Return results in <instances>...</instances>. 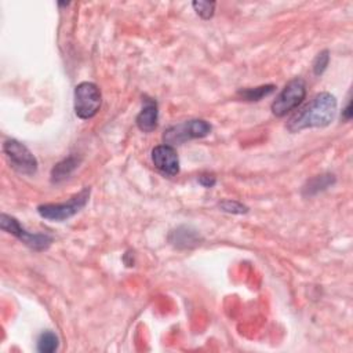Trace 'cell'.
Masks as SVG:
<instances>
[{
  "label": "cell",
  "instance_id": "2e32d148",
  "mask_svg": "<svg viewBox=\"0 0 353 353\" xmlns=\"http://www.w3.org/2000/svg\"><path fill=\"white\" fill-rule=\"evenodd\" d=\"M330 63V53L328 50H324L321 53H319L313 61V74L316 76H321L324 74V71L327 69Z\"/></svg>",
  "mask_w": 353,
  "mask_h": 353
},
{
  "label": "cell",
  "instance_id": "ac0fdd59",
  "mask_svg": "<svg viewBox=\"0 0 353 353\" xmlns=\"http://www.w3.org/2000/svg\"><path fill=\"white\" fill-rule=\"evenodd\" d=\"M199 184L204 188H213L215 184H217V178L214 174H208V173H204L199 177Z\"/></svg>",
  "mask_w": 353,
  "mask_h": 353
},
{
  "label": "cell",
  "instance_id": "3957f363",
  "mask_svg": "<svg viewBox=\"0 0 353 353\" xmlns=\"http://www.w3.org/2000/svg\"><path fill=\"white\" fill-rule=\"evenodd\" d=\"M211 130L213 127L208 122L203 119H192L169 127L163 134V141L170 147L181 145L189 140L204 138L211 133Z\"/></svg>",
  "mask_w": 353,
  "mask_h": 353
},
{
  "label": "cell",
  "instance_id": "7c38bea8",
  "mask_svg": "<svg viewBox=\"0 0 353 353\" xmlns=\"http://www.w3.org/2000/svg\"><path fill=\"white\" fill-rule=\"evenodd\" d=\"M335 184V175L334 174H321L310 181L306 182V185L302 188V195L303 196H313L317 195L319 192H323Z\"/></svg>",
  "mask_w": 353,
  "mask_h": 353
},
{
  "label": "cell",
  "instance_id": "d6986e66",
  "mask_svg": "<svg viewBox=\"0 0 353 353\" xmlns=\"http://www.w3.org/2000/svg\"><path fill=\"white\" fill-rule=\"evenodd\" d=\"M342 118H343V120H350V118H352V104H350V100L347 101V105H346V108L343 109V112H342Z\"/></svg>",
  "mask_w": 353,
  "mask_h": 353
},
{
  "label": "cell",
  "instance_id": "30bf717a",
  "mask_svg": "<svg viewBox=\"0 0 353 353\" xmlns=\"http://www.w3.org/2000/svg\"><path fill=\"white\" fill-rule=\"evenodd\" d=\"M169 240L175 248H180V250L193 248L203 242L200 233L196 229H192L191 226H185V225L174 229L170 233Z\"/></svg>",
  "mask_w": 353,
  "mask_h": 353
},
{
  "label": "cell",
  "instance_id": "7a4b0ae2",
  "mask_svg": "<svg viewBox=\"0 0 353 353\" xmlns=\"http://www.w3.org/2000/svg\"><path fill=\"white\" fill-rule=\"evenodd\" d=\"M92 189L89 186L83 188L79 193H76L74 197H71L67 203H50V204H42L38 207V213L42 218L54 221V222H63L74 215H76L89 202Z\"/></svg>",
  "mask_w": 353,
  "mask_h": 353
},
{
  "label": "cell",
  "instance_id": "4fadbf2b",
  "mask_svg": "<svg viewBox=\"0 0 353 353\" xmlns=\"http://www.w3.org/2000/svg\"><path fill=\"white\" fill-rule=\"evenodd\" d=\"M276 90V86L273 85H266V86H259L254 89H244L237 93L239 97H242L244 101H261L264 97L270 96Z\"/></svg>",
  "mask_w": 353,
  "mask_h": 353
},
{
  "label": "cell",
  "instance_id": "e0dca14e",
  "mask_svg": "<svg viewBox=\"0 0 353 353\" xmlns=\"http://www.w3.org/2000/svg\"><path fill=\"white\" fill-rule=\"evenodd\" d=\"M220 208L229 214H246L248 211L247 206L236 200H224L220 203Z\"/></svg>",
  "mask_w": 353,
  "mask_h": 353
},
{
  "label": "cell",
  "instance_id": "8fae6325",
  "mask_svg": "<svg viewBox=\"0 0 353 353\" xmlns=\"http://www.w3.org/2000/svg\"><path fill=\"white\" fill-rule=\"evenodd\" d=\"M79 164H81V159H78L76 156H69V158L61 160L52 170V182L58 184V182L67 180L79 167Z\"/></svg>",
  "mask_w": 353,
  "mask_h": 353
},
{
  "label": "cell",
  "instance_id": "6da1fadb",
  "mask_svg": "<svg viewBox=\"0 0 353 353\" xmlns=\"http://www.w3.org/2000/svg\"><path fill=\"white\" fill-rule=\"evenodd\" d=\"M336 114V100L330 93L317 94L308 105L298 111L287 123L290 133L328 126Z\"/></svg>",
  "mask_w": 353,
  "mask_h": 353
},
{
  "label": "cell",
  "instance_id": "5bb4252c",
  "mask_svg": "<svg viewBox=\"0 0 353 353\" xmlns=\"http://www.w3.org/2000/svg\"><path fill=\"white\" fill-rule=\"evenodd\" d=\"M60 341L53 331H45L38 339V350L42 353H53L58 349Z\"/></svg>",
  "mask_w": 353,
  "mask_h": 353
},
{
  "label": "cell",
  "instance_id": "9a60e30c",
  "mask_svg": "<svg viewBox=\"0 0 353 353\" xmlns=\"http://www.w3.org/2000/svg\"><path fill=\"white\" fill-rule=\"evenodd\" d=\"M197 16L203 20H210L215 12V2H193L192 3Z\"/></svg>",
  "mask_w": 353,
  "mask_h": 353
},
{
  "label": "cell",
  "instance_id": "5b68a950",
  "mask_svg": "<svg viewBox=\"0 0 353 353\" xmlns=\"http://www.w3.org/2000/svg\"><path fill=\"white\" fill-rule=\"evenodd\" d=\"M0 228L5 232L16 236L19 240H21L25 246L35 251H45L47 250L53 243V236L47 233H32L28 232L25 228L21 226V224L12 215L2 214L0 218Z\"/></svg>",
  "mask_w": 353,
  "mask_h": 353
},
{
  "label": "cell",
  "instance_id": "8992f818",
  "mask_svg": "<svg viewBox=\"0 0 353 353\" xmlns=\"http://www.w3.org/2000/svg\"><path fill=\"white\" fill-rule=\"evenodd\" d=\"M306 97V83L301 78L290 81L286 87L280 92L276 100L272 103V112L277 118L286 116L288 112L295 109Z\"/></svg>",
  "mask_w": 353,
  "mask_h": 353
},
{
  "label": "cell",
  "instance_id": "277c9868",
  "mask_svg": "<svg viewBox=\"0 0 353 353\" xmlns=\"http://www.w3.org/2000/svg\"><path fill=\"white\" fill-rule=\"evenodd\" d=\"M101 92L97 85L83 82L75 89V114L82 120L94 118L101 108Z\"/></svg>",
  "mask_w": 353,
  "mask_h": 353
},
{
  "label": "cell",
  "instance_id": "9c48e42d",
  "mask_svg": "<svg viewBox=\"0 0 353 353\" xmlns=\"http://www.w3.org/2000/svg\"><path fill=\"white\" fill-rule=\"evenodd\" d=\"M158 120H159L158 103L153 98L144 96L142 109L136 119L137 127L144 133H152L158 127Z\"/></svg>",
  "mask_w": 353,
  "mask_h": 353
},
{
  "label": "cell",
  "instance_id": "ba28073f",
  "mask_svg": "<svg viewBox=\"0 0 353 353\" xmlns=\"http://www.w3.org/2000/svg\"><path fill=\"white\" fill-rule=\"evenodd\" d=\"M152 162L155 167L166 175L174 177L180 173V159L174 147L159 145L152 149Z\"/></svg>",
  "mask_w": 353,
  "mask_h": 353
},
{
  "label": "cell",
  "instance_id": "52a82bcc",
  "mask_svg": "<svg viewBox=\"0 0 353 353\" xmlns=\"http://www.w3.org/2000/svg\"><path fill=\"white\" fill-rule=\"evenodd\" d=\"M3 152L10 166L20 174L34 175L38 171V159L20 141L8 140L3 144Z\"/></svg>",
  "mask_w": 353,
  "mask_h": 353
}]
</instances>
